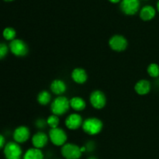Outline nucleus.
I'll return each instance as SVG.
<instances>
[{"mask_svg": "<svg viewBox=\"0 0 159 159\" xmlns=\"http://www.w3.org/2000/svg\"><path fill=\"white\" fill-rule=\"evenodd\" d=\"M70 107V99L63 96H60L54 99L51 104V113L57 116L66 113Z\"/></svg>", "mask_w": 159, "mask_h": 159, "instance_id": "1", "label": "nucleus"}, {"mask_svg": "<svg viewBox=\"0 0 159 159\" xmlns=\"http://www.w3.org/2000/svg\"><path fill=\"white\" fill-rule=\"evenodd\" d=\"M102 127L103 124L101 120L96 117H89L84 120L82 128L85 134L94 136L102 131Z\"/></svg>", "mask_w": 159, "mask_h": 159, "instance_id": "2", "label": "nucleus"}, {"mask_svg": "<svg viewBox=\"0 0 159 159\" xmlns=\"http://www.w3.org/2000/svg\"><path fill=\"white\" fill-rule=\"evenodd\" d=\"M3 154L6 159H21L23 157L21 147L16 141L6 143L3 148Z\"/></svg>", "mask_w": 159, "mask_h": 159, "instance_id": "3", "label": "nucleus"}, {"mask_svg": "<svg viewBox=\"0 0 159 159\" xmlns=\"http://www.w3.org/2000/svg\"><path fill=\"white\" fill-rule=\"evenodd\" d=\"M61 153L65 159H79L82 155L81 148L71 143H66L62 146Z\"/></svg>", "mask_w": 159, "mask_h": 159, "instance_id": "4", "label": "nucleus"}, {"mask_svg": "<svg viewBox=\"0 0 159 159\" xmlns=\"http://www.w3.org/2000/svg\"><path fill=\"white\" fill-rule=\"evenodd\" d=\"M48 136H49L51 142L54 145L57 146V147H60V146L62 147L63 145H65L66 144L67 140H68L67 134L65 133L63 129L60 128V127L51 129Z\"/></svg>", "mask_w": 159, "mask_h": 159, "instance_id": "5", "label": "nucleus"}, {"mask_svg": "<svg viewBox=\"0 0 159 159\" xmlns=\"http://www.w3.org/2000/svg\"><path fill=\"white\" fill-rule=\"evenodd\" d=\"M9 50L16 57H24L29 52V48L25 41L20 39H15L9 43Z\"/></svg>", "mask_w": 159, "mask_h": 159, "instance_id": "6", "label": "nucleus"}, {"mask_svg": "<svg viewBox=\"0 0 159 159\" xmlns=\"http://www.w3.org/2000/svg\"><path fill=\"white\" fill-rule=\"evenodd\" d=\"M109 46L113 51H116V52H121L127 49V46H128V42L125 37L116 34V35L110 37V40H109Z\"/></svg>", "mask_w": 159, "mask_h": 159, "instance_id": "7", "label": "nucleus"}, {"mask_svg": "<svg viewBox=\"0 0 159 159\" xmlns=\"http://www.w3.org/2000/svg\"><path fill=\"white\" fill-rule=\"evenodd\" d=\"M89 101L92 107L96 110H101L104 108L107 104V97L102 91L95 90L90 95Z\"/></svg>", "mask_w": 159, "mask_h": 159, "instance_id": "8", "label": "nucleus"}, {"mask_svg": "<svg viewBox=\"0 0 159 159\" xmlns=\"http://www.w3.org/2000/svg\"><path fill=\"white\" fill-rule=\"evenodd\" d=\"M139 7V0H122L120 3L121 10L126 15H134L138 11Z\"/></svg>", "mask_w": 159, "mask_h": 159, "instance_id": "9", "label": "nucleus"}, {"mask_svg": "<svg viewBox=\"0 0 159 159\" xmlns=\"http://www.w3.org/2000/svg\"><path fill=\"white\" fill-rule=\"evenodd\" d=\"M30 137V131L26 126H20L14 130L13 139L18 144L26 142Z\"/></svg>", "mask_w": 159, "mask_h": 159, "instance_id": "10", "label": "nucleus"}, {"mask_svg": "<svg viewBox=\"0 0 159 159\" xmlns=\"http://www.w3.org/2000/svg\"><path fill=\"white\" fill-rule=\"evenodd\" d=\"M83 120L79 113H71L65 120V126L71 130H75L82 127Z\"/></svg>", "mask_w": 159, "mask_h": 159, "instance_id": "11", "label": "nucleus"}, {"mask_svg": "<svg viewBox=\"0 0 159 159\" xmlns=\"http://www.w3.org/2000/svg\"><path fill=\"white\" fill-rule=\"evenodd\" d=\"M49 136L43 131H38L32 137V144L34 148L41 149L47 145Z\"/></svg>", "mask_w": 159, "mask_h": 159, "instance_id": "12", "label": "nucleus"}, {"mask_svg": "<svg viewBox=\"0 0 159 159\" xmlns=\"http://www.w3.org/2000/svg\"><path fill=\"white\" fill-rule=\"evenodd\" d=\"M151 82L146 79H141L134 85V90L137 94L140 96H145L151 91Z\"/></svg>", "mask_w": 159, "mask_h": 159, "instance_id": "13", "label": "nucleus"}, {"mask_svg": "<svg viewBox=\"0 0 159 159\" xmlns=\"http://www.w3.org/2000/svg\"><path fill=\"white\" fill-rule=\"evenodd\" d=\"M71 79L77 84H84L88 79V75L85 69L82 68H76L72 71L71 75Z\"/></svg>", "mask_w": 159, "mask_h": 159, "instance_id": "14", "label": "nucleus"}, {"mask_svg": "<svg viewBox=\"0 0 159 159\" xmlns=\"http://www.w3.org/2000/svg\"><path fill=\"white\" fill-rule=\"evenodd\" d=\"M50 88H51V93L60 96L66 92L67 85L61 79H54L51 83Z\"/></svg>", "mask_w": 159, "mask_h": 159, "instance_id": "15", "label": "nucleus"}, {"mask_svg": "<svg viewBox=\"0 0 159 159\" xmlns=\"http://www.w3.org/2000/svg\"><path fill=\"white\" fill-rule=\"evenodd\" d=\"M155 14H156V12L153 6H145L141 9L140 17L144 21H149L155 16Z\"/></svg>", "mask_w": 159, "mask_h": 159, "instance_id": "16", "label": "nucleus"}, {"mask_svg": "<svg viewBox=\"0 0 159 159\" xmlns=\"http://www.w3.org/2000/svg\"><path fill=\"white\" fill-rule=\"evenodd\" d=\"M70 107L75 111H82L86 107V102L79 96H75L70 99Z\"/></svg>", "mask_w": 159, "mask_h": 159, "instance_id": "17", "label": "nucleus"}, {"mask_svg": "<svg viewBox=\"0 0 159 159\" xmlns=\"http://www.w3.org/2000/svg\"><path fill=\"white\" fill-rule=\"evenodd\" d=\"M44 156L41 149L32 148H29L23 155V159H43Z\"/></svg>", "mask_w": 159, "mask_h": 159, "instance_id": "18", "label": "nucleus"}, {"mask_svg": "<svg viewBox=\"0 0 159 159\" xmlns=\"http://www.w3.org/2000/svg\"><path fill=\"white\" fill-rule=\"evenodd\" d=\"M51 100V95L47 90H43L40 92L37 95V102L42 106H47L50 103Z\"/></svg>", "mask_w": 159, "mask_h": 159, "instance_id": "19", "label": "nucleus"}, {"mask_svg": "<svg viewBox=\"0 0 159 159\" xmlns=\"http://www.w3.org/2000/svg\"><path fill=\"white\" fill-rule=\"evenodd\" d=\"M3 37L6 39V40H9V41H12L16 39V32L15 30L12 27H6L5 28L4 30L2 32Z\"/></svg>", "mask_w": 159, "mask_h": 159, "instance_id": "20", "label": "nucleus"}, {"mask_svg": "<svg viewBox=\"0 0 159 159\" xmlns=\"http://www.w3.org/2000/svg\"><path fill=\"white\" fill-rule=\"evenodd\" d=\"M148 74L152 78H158L159 76V66L155 63H152L148 66Z\"/></svg>", "mask_w": 159, "mask_h": 159, "instance_id": "21", "label": "nucleus"}, {"mask_svg": "<svg viewBox=\"0 0 159 159\" xmlns=\"http://www.w3.org/2000/svg\"><path fill=\"white\" fill-rule=\"evenodd\" d=\"M47 123H48V126H49L51 129L57 128V127H58L60 120H59L58 116L52 114L48 116V119H47Z\"/></svg>", "mask_w": 159, "mask_h": 159, "instance_id": "22", "label": "nucleus"}, {"mask_svg": "<svg viewBox=\"0 0 159 159\" xmlns=\"http://www.w3.org/2000/svg\"><path fill=\"white\" fill-rule=\"evenodd\" d=\"M9 48L6 44L5 43H1L0 44V58L2 60L6 56V54H8V51H9Z\"/></svg>", "mask_w": 159, "mask_h": 159, "instance_id": "23", "label": "nucleus"}, {"mask_svg": "<svg viewBox=\"0 0 159 159\" xmlns=\"http://www.w3.org/2000/svg\"><path fill=\"white\" fill-rule=\"evenodd\" d=\"M35 125L37 128L39 129H43L46 127V126L48 125V123H47V120L43 119H38L37 121L35 122Z\"/></svg>", "mask_w": 159, "mask_h": 159, "instance_id": "24", "label": "nucleus"}, {"mask_svg": "<svg viewBox=\"0 0 159 159\" xmlns=\"http://www.w3.org/2000/svg\"><path fill=\"white\" fill-rule=\"evenodd\" d=\"M85 148H86V152H93L95 149V144L93 142V141H89L86 144V145L85 146Z\"/></svg>", "mask_w": 159, "mask_h": 159, "instance_id": "25", "label": "nucleus"}, {"mask_svg": "<svg viewBox=\"0 0 159 159\" xmlns=\"http://www.w3.org/2000/svg\"><path fill=\"white\" fill-rule=\"evenodd\" d=\"M6 139H5L4 136L2 134L0 135V148L2 149L4 148V147L6 146Z\"/></svg>", "mask_w": 159, "mask_h": 159, "instance_id": "26", "label": "nucleus"}, {"mask_svg": "<svg viewBox=\"0 0 159 159\" xmlns=\"http://www.w3.org/2000/svg\"><path fill=\"white\" fill-rule=\"evenodd\" d=\"M109 1L112 3H117V2H119L120 0H109Z\"/></svg>", "mask_w": 159, "mask_h": 159, "instance_id": "27", "label": "nucleus"}, {"mask_svg": "<svg viewBox=\"0 0 159 159\" xmlns=\"http://www.w3.org/2000/svg\"><path fill=\"white\" fill-rule=\"evenodd\" d=\"M88 159H97L96 158V157H94V156H91V157H89V158Z\"/></svg>", "mask_w": 159, "mask_h": 159, "instance_id": "28", "label": "nucleus"}, {"mask_svg": "<svg viewBox=\"0 0 159 159\" xmlns=\"http://www.w3.org/2000/svg\"><path fill=\"white\" fill-rule=\"evenodd\" d=\"M157 9H158V11L159 12V0L158 2V3H157Z\"/></svg>", "mask_w": 159, "mask_h": 159, "instance_id": "29", "label": "nucleus"}, {"mask_svg": "<svg viewBox=\"0 0 159 159\" xmlns=\"http://www.w3.org/2000/svg\"><path fill=\"white\" fill-rule=\"evenodd\" d=\"M6 2H11V1H13V0H4Z\"/></svg>", "mask_w": 159, "mask_h": 159, "instance_id": "30", "label": "nucleus"}]
</instances>
